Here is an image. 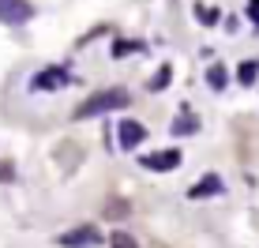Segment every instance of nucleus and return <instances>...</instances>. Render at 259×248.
I'll return each instance as SVG.
<instances>
[{
	"label": "nucleus",
	"instance_id": "nucleus-1",
	"mask_svg": "<svg viewBox=\"0 0 259 248\" xmlns=\"http://www.w3.org/2000/svg\"><path fill=\"white\" fill-rule=\"evenodd\" d=\"M132 105V94L120 91V87H109V91H98L94 98H87L83 105L75 109V117H102V113H113V109H128Z\"/></svg>",
	"mask_w": 259,
	"mask_h": 248
},
{
	"label": "nucleus",
	"instance_id": "nucleus-2",
	"mask_svg": "<svg viewBox=\"0 0 259 248\" xmlns=\"http://www.w3.org/2000/svg\"><path fill=\"white\" fill-rule=\"evenodd\" d=\"M181 162H184V154H181L177 147L154 150V154H143V158H139V166H143V170H150V173H169V170H177Z\"/></svg>",
	"mask_w": 259,
	"mask_h": 248
},
{
	"label": "nucleus",
	"instance_id": "nucleus-3",
	"mask_svg": "<svg viewBox=\"0 0 259 248\" xmlns=\"http://www.w3.org/2000/svg\"><path fill=\"white\" fill-rule=\"evenodd\" d=\"M57 244L60 248H98L102 244V233H98L94 226H75V229H68V233H60Z\"/></svg>",
	"mask_w": 259,
	"mask_h": 248
},
{
	"label": "nucleus",
	"instance_id": "nucleus-4",
	"mask_svg": "<svg viewBox=\"0 0 259 248\" xmlns=\"http://www.w3.org/2000/svg\"><path fill=\"white\" fill-rule=\"evenodd\" d=\"M143 139H147V124H139V120H120L117 124V143L124 150H136Z\"/></svg>",
	"mask_w": 259,
	"mask_h": 248
},
{
	"label": "nucleus",
	"instance_id": "nucleus-5",
	"mask_svg": "<svg viewBox=\"0 0 259 248\" xmlns=\"http://www.w3.org/2000/svg\"><path fill=\"white\" fill-rule=\"evenodd\" d=\"M34 15V8L26 4V0H0V23H8V26H19L26 23Z\"/></svg>",
	"mask_w": 259,
	"mask_h": 248
},
{
	"label": "nucleus",
	"instance_id": "nucleus-6",
	"mask_svg": "<svg viewBox=\"0 0 259 248\" xmlns=\"http://www.w3.org/2000/svg\"><path fill=\"white\" fill-rule=\"evenodd\" d=\"M68 83H71V75L64 72V68H46V72H38L30 79L34 91H60V87H68Z\"/></svg>",
	"mask_w": 259,
	"mask_h": 248
},
{
	"label": "nucleus",
	"instance_id": "nucleus-7",
	"mask_svg": "<svg viewBox=\"0 0 259 248\" xmlns=\"http://www.w3.org/2000/svg\"><path fill=\"white\" fill-rule=\"evenodd\" d=\"M222 188H226V184H222V177H218V173H207V177H203L199 184H195V188H188V199H203V196H218Z\"/></svg>",
	"mask_w": 259,
	"mask_h": 248
},
{
	"label": "nucleus",
	"instance_id": "nucleus-8",
	"mask_svg": "<svg viewBox=\"0 0 259 248\" xmlns=\"http://www.w3.org/2000/svg\"><path fill=\"white\" fill-rule=\"evenodd\" d=\"M207 83H210V91H226V83H229L226 68H222V64H210V68H207Z\"/></svg>",
	"mask_w": 259,
	"mask_h": 248
},
{
	"label": "nucleus",
	"instance_id": "nucleus-9",
	"mask_svg": "<svg viewBox=\"0 0 259 248\" xmlns=\"http://www.w3.org/2000/svg\"><path fill=\"white\" fill-rule=\"evenodd\" d=\"M255 75H259V60H244V64H240V72H237L240 87H252V83H255Z\"/></svg>",
	"mask_w": 259,
	"mask_h": 248
},
{
	"label": "nucleus",
	"instance_id": "nucleus-10",
	"mask_svg": "<svg viewBox=\"0 0 259 248\" xmlns=\"http://www.w3.org/2000/svg\"><path fill=\"white\" fill-rule=\"evenodd\" d=\"M195 128H199V124H195V117H188V113H184L181 120H173V136H192Z\"/></svg>",
	"mask_w": 259,
	"mask_h": 248
},
{
	"label": "nucleus",
	"instance_id": "nucleus-11",
	"mask_svg": "<svg viewBox=\"0 0 259 248\" xmlns=\"http://www.w3.org/2000/svg\"><path fill=\"white\" fill-rule=\"evenodd\" d=\"M109 248H139V244H136V237H128V233H113Z\"/></svg>",
	"mask_w": 259,
	"mask_h": 248
},
{
	"label": "nucleus",
	"instance_id": "nucleus-12",
	"mask_svg": "<svg viewBox=\"0 0 259 248\" xmlns=\"http://www.w3.org/2000/svg\"><path fill=\"white\" fill-rule=\"evenodd\" d=\"M195 19L199 23H218V12H214V8H195Z\"/></svg>",
	"mask_w": 259,
	"mask_h": 248
},
{
	"label": "nucleus",
	"instance_id": "nucleus-13",
	"mask_svg": "<svg viewBox=\"0 0 259 248\" xmlns=\"http://www.w3.org/2000/svg\"><path fill=\"white\" fill-rule=\"evenodd\" d=\"M169 83V68H162V72H158L154 75V83H150V87H154V91H162V87Z\"/></svg>",
	"mask_w": 259,
	"mask_h": 248
},
{
	"label": "nucleus",
	"instance_id": "nucleus-14",
	"mask_svg": "<svg viewBox=\"0 0 259 248\" xmlns=\"http://www.w3.org/2000/svg\"><path fill=\"white\" fill-rule=\"evenodd\" d=\"M248 19L259 26V0H248Z\"/></svg>",
	"mask_w": 259,
	"mask_h": 248
}]
</instances>
